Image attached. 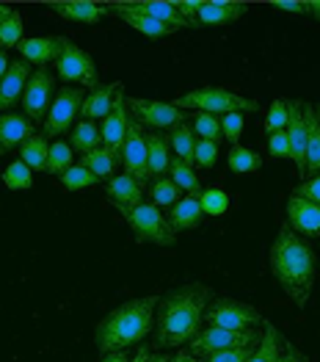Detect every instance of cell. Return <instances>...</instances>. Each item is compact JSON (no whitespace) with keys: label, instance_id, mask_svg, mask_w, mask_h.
Returning a JSON list of instances; mask_svg holds the SVG:
<instances>
[{"label":"cell","instance_id":"6da1fadb","mask_svg":"<svg viewBox=\"0 0 320 362\" xmlns=\"http://www.w3.org/2000/svg\"><path fill=\"white\" fill-rule=\"evenodd\" d=\"M210 288L204 285H182L169 291L155 315V334L160 349H174L182 343H191L204 324V310L210 304Z\"/></svg>","mask_w":320,"mask_h":362},{"label":"cell","instance_id":"7a4b0ae2","mask_svg":"<svg viewBox=\"0 0 320 362\" xmlns=\"http://www.w3.org/2000/svg\"><path fill=\"white\" fill-rule=\"evenodd\" d=\"M271 272L276 282L285 288V293L292 299L295 307H307L312 282H315V255L312 246L304 241L298 233H292L290 224H285L271 246Z\"/></svg>","mask_w":320,"mask_h":362},{"label":"cell","instance_id":"3957f363","mask_svg":"<svg viewBox=\"0 0 320 362\" xmlns=\"http://www.w3.org/2000/svg\"><path fill=\"white\" fill-rule=\"evenodd\" d=\"M155 307H158V299L144 296V299H133V302L111 310L97 324V334H94L97 351L105 357L111 351H122V349L144 340L155 327Z\"/></svg>","mask_w":320,"mask_h":362},{"label":"cell","instance_id":"277c9868","mask_svg":"<svg viewBox=\"0 0 320 362\" xmlns=\"http://www.w3.org/2000/svg\"><path fill=\"white\" fill-rule=\"evenodd\" d=\"M177 108H196L202 114H215V117H224V114H254L260 111V103L257 100H249V97H240L235 91L218 89V86H204V89L188 91L182 97H177L174 103Z\"/></svg>","mask_w":320,"mask_h":362},{"label":"cell","instance_id":"5b68a950","mask_svg":"<svg viewBox=\"0 0 320 362\" xmlns=\"http://www.w3.org/2000/svg\"><path fill=\"white\" fill-rule=\"evenodd\" d=\"M136 241L138 243H158V246H172L177 241V233L172 230L169 218L160 213L155 202H141L138 208L124 216Z\"/></svg>","mask_w":320,"mask_h":362},{"label":"cell","instance_id":"8992f818","mask_svg":"<svg viewBox=\"0 0 320 362\" xmlns=\"http://www.w3.org/2000/svg\"><path fill=\"white\" fill-rule=\"evenodd\" d=\"M56 72L66 83H78V86H88V89L100 86V72H97L94 59L86 50H81L78 45H72L69 39H64L61 56L56 59Z\"/></svg>","mask_w":320,"mask_h":362},{"label":"cell","instance_id":"52a82bcc","mask_svg":"<svg viewBox=\"0 0 320 362\" xmlns=\"http://www.w3.org/2000/svg\"><path fill=\"white\" fill-rule=\"evenodd\" d=\"M204 324L207 327H221V329H254L262 324V315L246 302H235V299H218L204 310Z\"/></svg>","mask_w":320,"mask_h":362},{"label":"cell","instance_id":"ba28073f","mask_svg":"<svg viewBox=\"0 0 320 362\" xmlns=\"http://www.w3.org/2000/svg\"><path fill=\"white\" fill-rule=\"evenodd\" d=\"M260 334L254 329L237 332V329H221V327H204L199 334L188 343L191 354H215V351H230V349H240V346H257Z\"/></svg>","mask_w":320,"mask_h":362},{"label":"cell","instance_id":"9c48e42d","mask_svg":"<svg viewBox=\"0 0 320 362\" xmlns=\"http://www.w3.org/2000/svg\"><path fill=\"white\" fill-rule=\"evenodd\" d=\"M83 100H86L83 89H72V86L61 89L59 94L53 97V105H50L47 119H45V139H47V136H61V133H66V130L72 127V119L81 114Z\"/></svg>","mask_w":320,"mask_h":362},{"label":"cell","instance_id":"30bf717a","mask_svg":"<svg viewBox=\"0 0 320 362\" xmlns=\"http://www.w3.org/2000/svg\"><path fill=\"white\" fill-rule=\"evenodd\" d=\"M122 163L127 169V175H133L138 182H146L149 175V155H146V133L144 124L138 119H130L127 127V136H124V144H122Z\"/></svg>","mask_w":320,"mask_h":362},{"label":"cell","instance_id":"8fae6325","mask_svg":"<svg viewBox=\"0 0 320 362\" xmlns=\"http://www.w3.org/2000/svg\"><path fill=\"white\" fill-rule=\"evenodd\" d=\"M53 89H56V81L47 69H36L25 83V91H23V111L30 122H45L47 119V111H50V97H53Z\"/></svg>","mask_w":320,"mask_h":362},{"label":"cell","instance_id":"7c38bea8","mask_svg":"<svg viewBox=\"0 0 320 362\" xmlns=\"http://www.w3.org/2000/svg\"><path fill=\"white\" fill-rule=\"evenodd\" d=\"M288 141H290V158L298 169L301 182L307 180V119H304V103L290 100L288 103Z\"/></svg>","mask_w":320,"mask_h":362},{"label":"cell","instance_id":"4fadbf2b","mask_svg":"<svg viewBox=\"0 0 320 362\" xmlns=\"http://www.w3.org/2000/svg\"><path fill=\"white\" fill-rule=\"evenodd\" d=\"M130 111L136 114V119L141 122V124H149V127H158V130H163V127H172L174 130L177 124H182V122L188 119L179 108H177L174 103H158V100H130Z\"/></svg>","mask_w":320,"mask_h":362},{"label":"cell","instance_id":"5bb4252c","mask_svg":"<svg viewBox=\"0 0 320 362\" xmlns=\"http://www.w3.org/2000/svg\"><path fill=\"white\" fill-rule=\"evenodd\" d=\"M288 224H290L292 233H298V235L318 238L320 235V205H315V202H309V199L292 194L290 199H288Z\"/></svg>","mask_w":320,"mask_h":362},{"label":"cell","instance_id":"9a60e30c","mask_svg":"<svg viewBox=\"0 0 320 362\" xmlns=\"http://www.w3.org/2000/svg\"><path fill=\"white\" fill-rule=\"evenodd\" d=\"M105 194H108V199H111L124 216L144 202V188H141V182L136 180L133 175H127V172L119 175V177H111L108 185H105Z\"/></svg>","mask_w":320,"mask_h":362},{"label":"cell","instance_id":"2e32d148","mask_svg":"<svg viewBox=\"0 0 320 362\" xmlns=\"http://www.w3.org/2000/svg\"><path fill=\"white\" fill-rule=\"evenodd\" d=\"M127 127H130V114H127V105H124V97L119 94L111 114L102 119V127H100V136H102V147L114 152H122V144H124V136H127Z\"/></svg>","mask_w":320,"mask_h":362},{"label":"cell","instance_id":"e0dca14e","mask_svg":"<svg viewBox=\"0 0 320 362\" xmlns=\"http://www.w3.org/2000/svg\"><path fill=\"white\" fill-rule=\"evenodd\" d=\"M127 11H136V14H146L163 25H172V28H194L191 20H185L177 8V3H166V0H146V3H117Z\"/></svg>","mask_w":320,"mask_h":362},{"label":"cell","instance_id":"ac0fdd59","mask_svg":"<svg viewBox=\"0 0 320 362\" xmlns=\"http://www.w3.org/2000/svg\"><path fill=\"white\" fill-rule=\"evenodd\" d=\"M30 75L33 72H30L28 61H11L8 64V72L0 81V111H6V108H11L14 103L23 100V91H25Z\"/></svg>","mask_w":320,"mask_h":362},{"label":"cell","instance_id":"d6986e66","mask_svg":"<svg viewBox=\"0 0 320 362\" xmlns=\"http://www.w3.org/2000/svg\"><path fill=\"white\" fill-rule=\"evenodd\" d=\"M50 8L69 23H86V25H94L102 17L111 14L108 6H97V3H88V0H61V3H50Z\"/></svg>","mask_w":320,"mask_h":362},{"label":"cell","instance_id":"ffe728a7","mask_svg":"<svg viewBox=\"0 0 320 362\" xmlns=\"http://www.w3.org/2000/svg\"><path fill=\"white\" fill-rule=\"evenodd\" d=\"M122 91H124L122 83H108V86H97V89H91L86 94V100H83L81 114H83L88 122L105 119V117L111 114V108H114V103H117V97L122 94Z\"/></svg>","mask_w":320,"mask_h":362},{"label":"cell","instance_id":"44dd1931","mask_svg":"<svg viewBox=\"0 0 320 362\" xmlns=\"http://www.w3.org/2000/svg\"><path fill=\"white\" fill-rule=\"evenodd\" d=\"M17 47H20V53H23V61L45 66L47 61H56L61 56L64 39H61V36H39V39H23Z\"/></svg>","mask_w":320,"mask_h":362},{"label":"cell","instance_id":"7402d4cb","mask_svg":"<svg viewBox=\"0 0 320 362\" xmlns=\"http://www.w3.org/2000/svg\"><path fill=\"white\" fill-rule=\"evenodd\" d=\"M33 136V122L23 114H0V144L3 150L23 147Z\"/></svg>","mask_w":320,"mask_h":362},{"label":"cell","instance_id":"603a6c76","mask_svg":"<svg viewBox=\"0 0 320 362\" xmlns=\"http://www.w3.org/2000/svg\"><path fill=\"white\" fill-rule=\"evenodd\" d=\"M246 11H249V3L213 0V3H202V8H199V23H204V25H224V23H235V20L243 17Z\"/></svg>","mask_w":320,"mask_h":362},{"label":"cell","instance_id":"cb8c5ba5","mask_svg":"<svg viewBox=\"0 0 320 362\" xmlns=\"http://www.w3.org/2000/svg\"><path fill=\"white\" fill-rule=\"evenodd\" d=\"M108 8H111L117 17H122V20H124L130 28H136L138 33L149 36V39H163V36H172V33H177V28H172V25H163V23H158V20L146 17V14L127 11V8H122V6H117V3H111Z\"/></svg>","mask_w":320,"mask_h":362},{"label":"cell","instance_id":"d4e9b609","mask_svg":"<svg viewBox=\"0 0 320 362\" xmlns=\"http://www.w3.org/2000/svg\"><path fill=\"white\" fill-rule=\"evenodd\" d=\"M202 205H199V197L196 194H188V197H182L179 202H177L172 213H169V224H172V230H194V227H199V221H202Z\"/></svg>","mask_w":320,"mask_h":362},{"label":"cell","instance_id":"484cf974","mask_svg":"<svg viewBox=\"0 0 320 362\" xmlns=\"http://www.w3.org/2000/svg\"><path fill=\"white\" fill-rule=\"evenodd\" d=\"M304 119H307V175H320V122L315 108L304 103Z\"/></svg>","mask_w":320,"mask_h":362},{"label":"cell","instance_id":"4316f807","mask_svg":"<svg viewBox=\"0 0 320 362\" xmlns=\"http://www.w3.org/2000/svg\"><path fill=\"white\" fill-rule=\"evenodd\" d=\"M146 155H149V175L163 177V172H169V144L160 133H146Z\"/></svg>","mask_w":320,"mask_h":362},{"label":"cell","instance_id":"83f0119b","mask_svg":"<svg viewBox=\"0 0 320 362\" xmlns=\"http://www.w3.org/2000/svg\"><path fill=\"white\" fill-rule=\"evenodd\" d=\"M72 152H81V155H88L91 150L102 147V136H100V127L94 122H78L75 130H72Z\"/></svg>","mask_w":320,"mask_h":362},{"label":"cell","instance_id":"f1b7e54d","mask_svg":"<svg viewBox=\"0 0 320 362\" xmlns=\"http://www.w3.org/2000/svg\"><path fill=\"white\" fill-rule=\"evenodd\" d=\"M196 133H194V127L191 124H177L174 130H172V136H169V141H172V147H174L177 158L182 160V163H188V166H194V150H196V139H194Z\"/></svg>","mask_w":320,"mask_h":362},{"label":"cell","instance_id":"f546056e","mask_svg":"<svg viewBox=\"0 0 320 362\" xmlns=\"http://www.w3.org/2000/svg\"><path fill=\"white\" fill-rule=\"evenodd\" d=\"M47 155H50V144H47V139L33 133L28 141L23 144V158H20V160H25V163H28L30 172H45V169H47Z\"/></svg>","mask_w":320,"mask_h":362},{"label":"cell","instance_id":"4dcf8cb0","mask_svg":"<svg viewBox=\"0 0 320 362\" xmlns=\"http://www.w3.org/2000/svg\"><path fill=\"white\" fill-rule=\"evenodd\" d=\"M279 357H282V334L276 332V327H265V334L260 337L249 362H279Z\"/></svg>","mask_w":320,"mask_h":362},{"label":"cell","instance_id":"1f68e13d","mask_svg":"<svg viewBox=\"0 0 320 362\" xmlns=\"http://www.w3.org/2000/svg\"><path fill=\"white\" fill-rule=\"evenodd\" d=\"M114 163H117V155L108 150V147H97V150H91L88 155H83V166H86L97 180L100 177H111Z\"/></svg>","mask_w":320,"mask_h":362},{"label":"cell","instance_id":"d6a6232c","mask_svg":"<svg viewBox=\"0 0 320 362\" xmlns=\"http://www.w3.org/2000/svg\"><path fill=\"white\" fill-rule=\"evenodd\" d=\"M227 163H230V169H232L235 175H249V172H260L262 169L260 155L251 150H246V147H240V144H235L232 150H230Z\"/></svg>","mask_w":320,"mask_h":362},{"label":"cell","instance_id":"836d02e7","mask_svg":"<svg viewBox=\"0 0 320 362\" xmlns=\"http://www.w3.org/2000/svg\"><path fill=\"white\" fill-rule=\"evenodd\" d=\"M169 172H172V180H174V185L179 191H188V194H196L199 197V177H196L194 166H188L179 158H174L169 163Z\"/></svg>","mask_w":320,"mask_h":362},{"label":"cell","instance_id":"e575fe53","mask_svg":"<svg viewBox=\"0 0 320 362\" xmlns=\"http://www.w3.org/2000/svg\"><path fill=\"white\" fill-rule=\"evenodd\" d=\"M3 182H6V188H11V191H25L33 185V172H30V166L25 160H14V163H8V169L3 172Z\"/></svg>","mask_w":320,"mask_h":362},{"label":"cell","instance_id":"d590c367","mask_svg":"<svg viewBox=\"0 0 320 362\" xmlns=\"http://www.w3.org/2000/svg\"><path fill=\"white\" fill-rule=\"evenodd\" d=\"M194 133L204 139V141H221L224 139V133H221V117H215V114H196L194 117Z\"/></svg>","mask_w":320,"mask_h":362},{"label":"cell","instance_id":"8d00e7d4","mask_svg":"<svg viewBox=\"0 0 320 362\" xmlns=\"http://www.w3.org/2000/svg\"><path fill=\"white\" fill-rule=\"evenodd\" d=\"M20 42H23V17H20V11L11 8V14L0 23V47L6 50V47H14Z\"/></svg>","mask_w":320,"mask_h":362},{"label":"cell","instance_id":"74e56055","mask_svg":"<svg viewBox=\"0 0 320 362\" xmlns=\"http://www.w3.org/2000/svg\"><path fill=\"white\" fill-rule=\"evenodd\" d=\"M152 202L160 208H174L179 202V188L174 185L172 177H158L152 185Z\"/></svg>","mask_w":320,"mask_h":362},{"label":"cell","instance_id":"f35d334b","mask_svg":"<svg viewBox=\"0 0 320 362\" xmlns=\"http://www.w3.org/2000/svg\"><path fill=\"white\" fill-rule=\"evenodd\" d=\"M66 169H72V147L66 141H56L50 147V155H47V169L50 175H64Z\"/></svg>","mask_w":320,"mask_h":362},{"label":"cell","instance_id":"ab89813d","mask_svg":"<svg viewBox=\"0 0 320 362\" xmlns=\"http://www.w3.org/2000/svg\"><path fill=\"white\" fill-rule=\"evenodd\" d=\"M199 205H202V213H207V216H221L230 208V194L221 191V188H207L204 194H199Z\"/></svg>","mask_w":320,"mask_h":362},{"label":"cell","instance_id":"60d3db41","mask_svg":"<svg viewBox=\"0 0 320 362\" xmlns=\"http://www.w3.org/2000/svg\"><path fill=\"white\" fill-rule=\"evenodd\" d=\"M61 185H64L66 191H83L88 185H97V177L88 172L83 163H78V166H72V169H66V172L61 175Z\"/></svg>","mask_w":320,"mask_h":362},{"label":"cell","instance_id":"b9f144b4","mask_svg":"<svg viewBox=\"0 0 320 362\" xmlns=\"http://www.w3.org/2000/svg\"><path fill=\"white\" fill-rule=\"evenodd\" d=\"M288 127V103L285 100H273L271 108H268V117H265V133H279Z\"/></svg>","mask_w":320,"mask_h":362},{"label":"cell","instance_id":"7bdbcfd3","mask_svg":"<svg viewBox=\"0 0 320 362\" xmlns=\"http://www.w3.org/2000/svg\"><path fill=\"white\" fill-rule=\"evenodd\" d=\"M218 160V144L215 141H196V150H194V166H202V169H213Z\"/></svg>","mask_w":320,"mask_h":362},{"label":"cell","instance_id":"ee69618b","mask_svg":"<svg viewBox=\"0 0 320 362\" xmlns=\"http://www.w3.org/2000/svg\"><path fill=\"white\" fill-rule=\"evenodd\" d=\"M254 349L257 346H240V349H230V351H215V354H207L204 362H249Z\"/></svg>","mask_w":320,"mask_h":362},{"label":"cell","instance_id":"f6af8a7d","mask_svg":"<svg viewBox=\"0 0 320 362\" xmlns=\"http://www.w3.org/2000/svg\"><path fill=\"white\" fill-rule=\"evenodd\" d=\"M243 124H246L243 114H224L221 117V133H224V139H230L232 144H237V139L243 133Z\"/></svg>","mask_w":320,"mask_h":362},{"label":"cell","instance_id":"bcb514c9","mask_svg":"<svg viewBox=\"0 0 320 362\" xmlns=\"http://www.w3.org/2000/svg\"><path fill=\"white\" fill-rule=\"evenodd\" d=\"M268 152L273 158H290V141H288V133L285 130L268 136Z\"/></svg>","mask_w":320,"mask_h":362},{"label":"cell","instance_id":"7dc6e473","mask_svg":"<svg viewBox=\"0 0 320 362\" xmlns=\"http://www.w3.org/2000/svg\"><path fill=\"white\" fill-rule=\"evenodd\" d=\"M295 197H304V199H309V202L320 205V175H315V177H309V180L301 182V185L295 188Z\"/></svg>","mask_w":320,"mask_h":362},{"label":"cell","instance_id":"c3c4849f","mask_svg":"<svg viewBox=\"0 0 320 362\" xmlns=\"http://www.w3.org/2000/svg\"><path fill=\"white\" fill-rule=\"evenodd\" d=\"M273 8L290 11V14H307V11H309V8H307V3H301V0H276V3H273Z\"/></svg>","mask_w":320,"mask_h":362},{"label":"cell","instance_id":"681fc988","mask_svg":"<svg viewBox=\"0 0 320 362\" xmlns=\"http://www.w3.org/2000/svg\"><path fill=\"white\" fill-rule=\"evenodd\" d=\"M279 362H309V360H307V357H304V354H301L295 346H285V349H282V357H279Z\"/></svg>","mask_w":320,"mask_h":362},{"label":"cell","instance_id":"f907efd6","mask_svg":"<svg viewBox=\"0 0 320 362\" xmlns=\"http://www.w3.org/2000/svg\"><path fill=\"white\" fill-rule=\"evenodd\" d=\"M169 362H199L191 351H179V354H174V357H169Z\"/></svg>","mask_w":320,"mask_h":362},{"label":"cell","instance_id":"816d5d0a","mask_svg":"<svg viewBox=\"0 0 320 362\" xmlns=\"http://www.w3.org/2000/svg\"><path fill=\"white\" fill-rule=\"evenodd\" d=\"M102 362H127V354L124 351H111V354H105Z\"/></svg>","mask_w":320,"mask_h":362},{"label":"cell","instance_id":"f5cc1de1","mask_svg":"<svg viewBox=\"0 0 320 362\" xmlns=\"http://www.w3.org/2000/svg\"><path fill=\"white\" fill-rule=\"evenodd\" d=\"M149 357H152V351H149L146 346H141V349H138V354H136L133 360H127V362H149Z\"/></svg>","mask_w":320,"mask_h":362},{"label":"cell","instance_id":"db71d44e","mask_svg":"<svg viewBox=\"0 0 320 362\" xmlns=\"http://www.w3.org/2000/svg\"><path fill=\"white\" fill-rule=\"evenodd\" d=\"M8 64H11V61H8V56H6V50H0V81L6 78V72H8Z\"/></svg>","mask_w":320,"mask_h":362},{"label":"cell","instance_id":"11a10c76","mask_svg":"<svg viewBox=\"0 0 320 362\" xmlns=\"http://www.w3.org/2000/svg\"><path fill=\"white\" fill-rule=\"evenodd\" d=\"M307 8H309V14H315L320 20V0H312V3H307Z\"/></svg>","mask_w":320,"mask_h":362},{"label":"cell","instance_id":"9f6ffc18","mask_svg":"<svg viewBox=\"0 0 320 362\" xmlns=\"http://www.w3.org/2000/svg\"><path fill=\"white\" fill-rule=\"evenodd\" d=\"M8 14H11V8H8V6H3V3H0V23H3V20H6V17H8Z\"/></svg>","mask_w":320,"mask_h":362},{"label":"cell","instance_id":"6f0895ef","mask_svg":"<svg viewBox=\"0 0 320 362\" xmlns=\"http://www.w3.org/2000/svg\"><path fill=\"white\" fill-rule=\"evenodd\" d=\"M149 362H169V357H166V354H152Z\"/></svg>","mask_w":320,"mask_h":362},{"label":"cell","instance_id":"680465c9","mask_svg":"<svg viewBox=\"0 0 320 362\" xmlns=\"http://www.w3.org/2000/svg\"><path fill=\"white\" fill-rule=\"evenodd\" d=\"M315 117H318V122H320V105L315 108Z\"/></svg>","mask_w":320,"mask_h":362},{"label":"cell","instance_id":"91938a15","mask_svg":"<svg viewBox=\"0 0 320 362\" xmlns=\"http://www.w3.org/2000/svg\"><path fill=\"white\" fill-rule=\"evenodd\" d=\"M3 152H6V150H3V144H0V155H3Z\"/></svg>","mask_w":320,"mask_h":362}]
</instances>
